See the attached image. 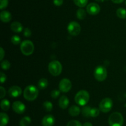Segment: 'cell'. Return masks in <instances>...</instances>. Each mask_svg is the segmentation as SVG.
<instances>
[{"label": "cell", "mask_w": 126, "mask_h": 126, "mask_svg": "<svg viewBox=\"0 0 126 126\" xmlns=\"http://www.w3.org/2000/svg\"><path fill=\"white\" fill-rule=\"evenodd\" d=\"M39 94L38 88L33 85H28L23 91V96L27 101H33L37 98Z\"/></svg>", "instance_id": "obj_1"}, {"label": "cell", "mask_w": 126, "mask_h": 126, "mask_svg": "<svg viewBox=\"0 0 126 126\" xmlns=\"http://www.w3.org/2000/svg\"><path fill=\"white\" fill-rule=\"evenodd\" d=\"M108 123L110 126H123L124 117L120 112H114L110 116Z\"/></svg>", "instance_id": "obj_2"}, {"label": "cell", "mask_w": 126, "mask_h": 126, "mask_svg": "<svg viewBox=\"0 0 126 126\" xmlns=\"http://www.w3.org/2000/svg\"><path fill=\"white\" fill-rule=\"evenodd\" d=\"M89 94L86 90H80L75 96V102L80 106H85L89 101Z\"/></svg>", "instance_id": "obj_3"}, {"label": "cell", "mask_w": 126, "mask_h": 126, "mask_svg": "<svg viewBox=\"0 0 126 126\" xmlns=\"http://www.w3.org/2000/svg\"><path fill=\"white\" fill-rule=\"evenodd\" d=\"M49 72L54 76H58L62 71V65L58 61H52L48 65Z\"/></svg>", "instance_id": "obj_4"}, {"label": "cell", "mask_w": 126, "mask_h": 126, "mask_svg": "<svg viewBox=\"0 0 126 126\" xmlns=\"http://www.w3.org/2000/svg\"><path fill=\"white\" fill-rule=\"evenodd\" d=\"M20 50L24 55H31L34 50V44L30 40L23 41L20 44Z\"/></svg>", "instance_id": "obj_5"}, {"label": "cell", "mask_w": 126, "mask_h": 126, "mask_svg": "<svg viewBox=\"0 0 126 126\" xmlns=\"http://www.w3.org/2000/svg\"><path fill=\"white\" fill-rule=\"evenodd\" d=\"M107 75H108L107 70L104 67L99 65V66H97L95 69L94 77L96 80L98 81L102 82L105 80L107 77Z\"/></svg>", "instance_id": "obj_6"}, {"label": "cell", "mask_w": 126, "mask_h": 126, "mask_svg": "<svg viewBox=\"0 0 126 126\" xmlns=\"http://www.w3.org/2000/svg\"><path fill=\"white\" fill-rule=\"evenodd\" d=\"M113 103L111 99L110 98H105L103 99L100 103L99 108L102 112L107 113L110 111L113 107Z\"/></svg>", "instance_id": "obj_7"}, {"label": "cell", "mask_w": 126, "mask_h": 126, "mask_svg": "<svg viewBox=\"0 0 126 126\" xmlns=\"http://www.w3.org/2000/svg\"><path fill=\"white\" fill-rule=\"evenodd\" d=\"M67 30L68 33L71 35L77 36L81 32V26L77 22L73 21L68 24Z\"/></svg>", "instance_id": "obj_8"}, {"label": "cell", "mask_w": 126, "mask_h": 126, "mask_svg": "<svg viewBox=\"0 0 126 126\" xmlns=\"http://www.w3.org/2000/svg\"><path fill=\"white\" fill-rule=\"evenodd\" d=\"M59 89L62 92L67 93L71 90L72 84L71 81L68 79H63L59 83Z\"/></svg>", "instance_id": "obj_9"}, {"label": "cell", "mask_w": 126, "mask_h": 126, "mask_svg": "<svg viewBox=\"0 0 126 126\" xmlns=\"http://www.w3.org/2000/svg\"><path fill=\"white\" fill-rule=\"evenodd\" d=\"M86 10L90 15L94 16V15H97L99 13L100 11V7L98 4L95 3V2H91L87 5Z\"/></svg>", "instance_id": "obj_10"}, {"label": "cell", "mask_w": 126, "mask_h": 126, "mask_svg": "<svg viewBox=\"0 0 126 126\" xmlns=\"http://www.w3.org/2000/svg\"><path fill=\"white\" fill-rule=\"evenodd\" d=\"M12 109L17 114H23L25 111V105L19 101H15L12 104Z\"/></svg>", "instance_id": "obj_11"}, {"label": "cell", "mask_w": 126, "mask_h": 126, "mask_svg": "<svg viewBox=\"0 0 126 126\" xmlns=\"http://www.w3.org/2000/svg\"><path fill=\"white\" fill-rule=\"evenodd\" d=\"M8 93L9 95L12 98L18 97L22 94V89L18 86H12L9 89Z\"/></svg>", "instance_id": "obj_12"}, {"label": "cell", "mask_w": 126, "mask_h": 126, "mask_svg": "<svg viewBox=\"0 0 126 126\" xmlns=\"http://www.w3.org/2000/svg\"><path fill=\"white\" fill-rule=\"evenodd\" d=\"M54 123H55V118L52 115H46L43 117L42 120L43 126H53Z\"/></svg>", "instance_id": "obj_13"}, {"label": "cell", "mask_w": 126, "mask_h": 126, "mask_svg": "<svg viewBox=\"0 0 126 126\" xmlns=\"http://www.w3.org/2000/svg\"><path fill=\"white\" fill-rule=\"evenodd\" d=\"M0 18L2 22L7 23L11 21L12 19V16L9 12L7 11H2L0 13Z\"/></svg>", "instance_id": "obj_14"}, {"label": "cell", "mask_w": 126, "mask_h": 126, "mask_svg": "<svg viewBox=\"0 0 126 126\" xmlns=\"http://www.w3.org/2000/svg\"><path fill=\"white\" fill-rule=\"evenodd\" d=\"M69 103H70V101H69V99L68 98L67 96H62L59 99V105L62 109H64L67 108L69 105Z\"/></svg>", "instance_id": "obj_15"}, {"label": "cell", "mask_w": 126, "mask_h": 126, "mask_svg": "<svg viewBox=\"0 0 126 126\" xmlns=\"http://www.w3.org/2000/svg\"><path fill=\"white\" fill-rule=\"evenodd\" d=\"M11 28L14 32L16 33H20L23 30V26L21 23L18 22H14L11 25Z\"/></svg>", "instance_id": "obj_16"}, {"label": "cell", "mask_w": 126, "mask_h": 126, "mask_svg": "<svg viewBox=\"0 0 126 126\" xmlns=\"http://www.w3.org/2000/svg\"><path fill=\"white\" fill-rule=\"evenodd\" d=\"M9 117L7 114L1 112L0 114V126H6L8 124Z\"/></svg>", "instance_id": "obj_17"}, {"label": "cell", "mask_w": 126, "mask_h": 126, "mask_svg": "<svg viewBox=\"0 0 126 126\" xmlns=\"http://www.w3.org/2000/svg\"><path fill=\"white\" fill-rule=\"evenodd\" d=\"M68 112L71 116H77L80 114L81 109L78 106H72L70 107Z\"/></svg>", "instance_id": "obj_18"}, {"label": "cell", "mask_w": 126, "mask_h": 126, "mask_svg": "<svg viewBox=\"0 0 126 126\" xmlns=\"http://www.w3.org/2000/svg\"><path fill=\"white\" fill-rule=\"evenodd\" d=\"M31 118L28 116H25L22 119L20 120L19 122L20 126H28L31 123Z\"/></svg>", "instance_id": "obj_19"}, {"label": "cell", "mask_w": 126, "mask_h": 126, "mask_svg": "<svg viewBox=\"0 0 126 126\" xmlns=\"http://www.w3.org/2000/svg\"><path fill=\"white\" fill-rule=\"evenodd\" d=\"M38 87L40 89H45L46 88L47 86H48V81L46 79L42 78L38 82Z\"/></svg>", "instance_id": "obj_20"}, {"label": "cell", "mask_w": 126, "mask_h": 126, "mask_svg": "<svg viewBox=\"0 0 126 126\" xmlns=\"http://www.w3.org/2000/svg\"><path fill=\"white\" fill-rule=\"evenodd\" d=\"M116 14L119 18L124 19L126 18V10L124 8L120 7V8L117 9Z\"/></svg>", "instance_id": "obj_21"}, {"label": "cell", "mask_w": 126, "mask_h": 126, "mask_svg": "<svg viewBox=\"0 0 126 126\" xmlns=\"http://www.w3.org/2000/svg\"><path fill=\"white\" fill-rule=\"evenodd\" d=\"M76 16H77L78 19L80 20L84 19L86 16V11L82 8L79 9L77 11V12H76Z\"/></svg>", "instance_id": "obj_22"}, {"label": "cell", "mask_w": 126, "mask_h": 126, "mask_svg": "<svg viewBox=\"0 0 126 126\" xmlns=\"http://www.w3.org/2000/svg\"><path fill=\"white\" fill-rule=\"evenodd\" d=\"M1 107L4 111H7L10 107V102L7 99H4L1 102Z\"/></svg>", "instance_id": "obj_23"}, {"label": "cell", "mask_w": 126, "mask_h": 126, "mask_svg": "<svg viewBox=\"0 0 126 126\" xmlns=\"http://www.w3.org/2000/svg\"><path fill=\"white\" fill-rule=\"evenodd\" d=\"M91 107L90 106H84L81 109V113H82V116H84L86 117H91L90 114H91Z\"/></svg>", "instance_id": "obj_24"}, {"label": "cell", "mask_w": 126, "mask_h": 126, "mask_svg": "<svg viewBox=\"0 0 126 126\" xmlns=\"http://www.w3.org/2000/svg\"><path fill=\"white\" fill-rule=\"evenodd\" d=\"M73 1L76 6L81 8L85 7L88 3V0H73Z\"/></svg>", "instance_id": "obj_25"}, {"label": "cell", "mask_w": 126, "mask_h": 126, "mask_svg": "<svg viewBox=\"0 0 126 126\" xmlns=\"http://www.w3.org/2000/svg\"><path fill=\"white\" fill-rule=\"evenodd\" d=\"M43 107H44V109L46 111L50 112V111H51L52 109L53 105L50 101H45V102L43 103Z\"/></svg>", "instance_id": "obj_26"}, {"label": "cell", "mask_w": 126, "mask_h": 126, "mask_svg": "<svg viewBox=\"0 0 126 126\" xmlns=\"http://www.w3.org/2000/svg\"><path fill=\"white\" fill-rule=\"evenodd\" d=\"M1 66L3 70H7L11 67V64H10V63L7 60L1 61Z\"/></svg>", "instance_id": "obj_27"}, {"label": "cell", "mask_w": 126, "mask_h": 126, "mask_svg": "<svg viewBox=\"0 0 126 126\" xmlns=\"http://www.w3.org/2000/svg\"><path fill=\"white\" fill-rule=\"evenodd\" d=\"M100 111L98 109L96 108V107H94V108H91V114L90 116L92 117H96L99 115Z\"/></svg>", "instance_id": "obj_28"}, {"label": "cell", "mask_w": 126, "mask_h": 126, "mask_svg": "<svg viewBox=\"0 0 126 126\" xmlns=\"http://www.w3.org/2000/svg\"><path fill=\"white\" fill-rule=\"evenodd\" d=\"M20 42H21L20 38L17 35H14L12 36V38H11V42H12L14 44L17 45V44L20 43Z\"/></svg>", "instance_id": "obj_29"}, {"label": "cell", "mask_w": 126, "mask_h": 126, "mask_svg": "<svg viewBox=\"0 0 126 126\" xmlns=\"http://www.w3.org/2000/svg\"><path fill=\"white\" fill-rule=\"evenodd\" d=\"M66 126H82L81 122L76 120H72L68 122Z\"/></svg>", "instance_id": "obj_30"}, {"label": "cell", "mask_w": 126, "mask_h": 126, "mask_svg": "<svg viewBox=\"0 0 126 126\" xmlns=\"http://www.w3.org/2000/svg\"><path fill=\"white\" fill-rule=\"evenodd\" d=\"M8 0H0V9L1 10L6 8L8 5Z\"/></svg>", "instance_id": "obj_31"}, {"label": "cell", "mask_w": 126, "mask_h": 126, "mask_svg": "<svg viewBox=\"0 0 126 126\" xmlns=\"http://www.w3.org/2000/svg\"><path fill=\"white\" fill-rule=\"evenodd\" d=\"M60 95V91L57 90H52L51 91V96L52 98L56 99L59 97V96Z\"/></svg>", "instance_id": "obj_32"}, {"label": "cell", "mask_w": 126, "mask_h": 126, "mask_svg": "<svg viewBox=\"0 0 126 126\" xmlns=\"http://www.w3.org/2000/svg\"><path fill=\"white\" fill-rule=\"evenodd\" d=\"M23 35L26 37H30L32 35V31L30 28H25L23 31Z\"/></svg>", "instance_id": "obj_33"}, {"label": "cell", "mask_w": 126, "mask_h": 126, "mask_svg": "<svg viewBox=\"0 0 126 126\" xmlns=\"http://www.w3.org/2000/svg\"><path fill=\"white\" fill-rule=\"evenodd\" d=\"M6 75L4 74L2 72H1V77H0V81H1V84H2L6 82Z\"/></svg>", "instance_id": "obj_34"}, {"label": "cell", "mask_w": 126, "mask_h": 126, "mask_svg": "<svg viewBox=\"0 0 126 126\" xmlns=\"http://www.w3.org/2000/svg\"><path fill=\"white\" fill-rule=\"evenodd\" d=\"M53 2L57 6H60L63 3V0H53Z\"/></svg>", "instance_id": "obj_35"}, {"label": "cell", "mask_w": 126, "mask_h": 126, "mask_svg": "<svg viewBox=\"0 0 126 126\" xmlns=\"http://www.w3.org/2000/svg\"><path fill=\"white\" fill-rule=\"evenodd\" d=\"M0 91H1V93H0V98H3L5 96V95H6V90L4 88V87L1 86L0 87Z\"/></svg>", "instance_id": "obj_36"}, {"label": "cell", "mask_w": 126, "mask_h": 126, "mask_svg": "<svg viewBox=\"0 0 126 126\" xmlns=\"http://www.w3.org/2000/svg\"><path fill=\"white\" fill-rule=\"evenodd\" d=\"M0 49H1V58H0V60L1 61H2V59H3L4 58V51L3 48L1 47V48H0Z\"/></svg>", "instance_id": "obj_37"}, {"label": "cell", "mask_w": 126, "mask_h": 126, "mask_svg": "<svg viewBox=\"0 0 126 126\" xmlns=\"http://www.w3.org/2000/svg\"><path fill=\"white\" fill-rule=\"evenodd\" d=\"M111 1H112V2H113L114 3L120 4V3H122V2H123L124 0H111Z\"/></svg>", "instance_id": "obj_38"}, {"label": "cell", "mask_w": 126, "mask_h": 126, "mask_svg": "<svg viewBox=\"0 0 126 126\" xmlns=\"http://www.w3.org/2000/svg\"><path fill=\"white\" fill-rule=\"evenodd\" d=\"M82 126H92V124L91 123V122H86L82 125Z\"/></svg>", "instance_id": "obj_39"}, {"label": "cell", "mask_w": 126, "mask_h": 126, "mask_svg": "<svg viewBox=\"0 0 126 126\" xmlns=\"http://www.w3.org/2000/svg\"><path fill=\"white\" fill-rule=\"evenodd\" d=\"M97 1H99V2H103L104 1V0H96Z\"/></svg>", "instance_id": "obj_40"}, {"label": "cell", "mask_w": 126, "mask_h": 126, "mask_svg": "<svg viewBox=\"0 0 126 126\" xmlns=\"http://www.w3.org/2000/svg\"></svg>", "instance_id": "obj_41"}]
</instances>
